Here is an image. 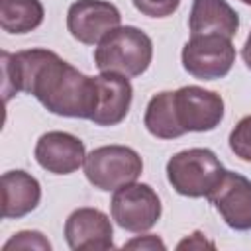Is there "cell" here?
Returning a JSON list of instances; mask_svg holds the SVG:
<instances>
[{
	"label": "cell",
	"mask_w": 251,
	"mask_h": 251,
	"mask_svg": "<svg viewBox=\"0 0 251 251\" xmlns=\"http://www.w3.org/2000/svg\"><path fill=\"white\" fill-rule=\"evenodd\" d=\"M35 161L41 169L53 175L75 173L86 157L84 143L67 131H47L43 133L33 149Z\"/></svg>",
	"instance_id": "cell-10"
},
{
	"label": "cell",
	"mask_w": 251,
	"mask_h": 251,
	"mask_svg": "<svg viewBox=\"0 0 251 251\" xmlns=\"http://www.w3.org/2000/svg\"><path fill=\"white\" fill-rule=\"evenodd\" d=\"M229 149L235 157L251 163V116H245L229 133Z\"/></svg>",
	"instance_id": "cell-17"
},
{
	"label": "cell",
	"mask_w": 251,
	"mask_h": 251,
	"mask_svg": "<svg viewBox=\"0 0 251 251\" xmlns=\"http://www.w3.org/2000/svg\"><path fill=\"white\" fill-rule=\"evenodd\" d=\"M65 239L73 251L112 249L114 229L110 218L96 208H78L65 222Z\"/></svg>",
	"instance_id": "cell-11"
},
{
	"label": "cell",
	"mask_w": 251,
	"mask_h": 251,
	"mask_svg": "<svg viewBox=\"0 0 251 251\" xmlns=\"http://www.w3.org/2000/svg\"><path fill=\"white\" fill-rule=\"evenodd\" d=\"M241 57H243V63H245V67L251 71V31H249V35H247V39H245V43H243V49H241Z\"/></svg>",
	"instance_id": "cell-22"
},
{
	"label": "cell",
	"mask_w": 251,
	"mask_h": 251,
	"mask_svg": "<svg viewBox=\"0 0 251 251\" xmlns=\"http://www.w3.org/2000/svg\"><path fill=\"white\" fill-rule=\"evenodd\" d=\"M10 249H41V251H51V243L39 231H18L14 237H10L4 243V251H10Z\"/></svg>",
	"instance_id": "cell-18"
},
{
	"label": "cell",
	"mask_w": 251,
	"mask_h": 251,
	"mask_svg": "<svg viewBox=\"0 0 251 251\" xmlns=\"http://www.w3.org/2000/svg\"><path fill=\"white\" fill-rule=\"evenodd\" d=\"M143 126L157 139H176L184 135L175 116L173 90L159 92L149 100L143 116Z\"/></svg>",
	"instance_id": "cell-15"
},
{
	"label": "cell",
	"mask_w": 251,
	"mask_h": 251,
	"mask_svg": "<svg viewBox=\"0 0 251 251\" xmlns=\"http://www.w3.org/2000/svg\"><path fill=\"white\" fill-rule=\"evenodd\" d=\"M131 2L137 12H141L143 16H149V18L173 16L180 6V0H131Z\"/></svg>",
	"instance_id": "cell-19"
},
{
	"label": "cell",
	"mask_w": 251,
	"mask_h": 251,
	"mask_svg": "<svg viewBox=\"0 0 251 251\" xmlns=\"http://www.w3.org/2000/svg\"><path fill=\"white\" fill-rule=\"evenodd\" d=\"M153 59L151 37L133 25H120L106 33L94 49V65L100 73H116L135 78L147 71Z\"/></svg>",
	"instance_id": "cell-2"
},
{
	"label": "cell",
	"mask_w": 251,
	"mask_h": 251,
	"mask_svg": "<svg viewBox=\"0 0 251 251\" xmlns=\"http://www.w3.org/2000/svg\"><path fill=\"white\" fill-rule=\"evenodd\" d=\"M112 220L126 231H149L161 218V200L157 192L143 182H131L118 188L110 202Z\"/></svg>",
	"instance_id": "cell-6"
},
{
	"label": "cell",
	"mask_w": 251,
	"mask_h": 251,
	"mask_svg": "<svg viewBox=\"0 0 251 251\" xmlns=\"http://www.w3.org/2000/svg\"><path fill=\"white\" fill-rule=\"evenodd\" d=\"M210 204L235 231L251 229V180L239 173L226 171L220 184L208 194Z\"/></svg>",
	"instance_id": "cell-9"
},
{
	"label": "cell",
	"mask_w": 251,
	"mask_h": 251,
	"mask_svg": "<svg viewBox=\"0 0 251 251\" xmlns=\"http://www.w3.org/2000/svg\"><path fill=\"white\" fill-rule=\"evenodd\" d=\"M226 169L214 151L192 147L173 155L167 163V180L175 192L188 198H202L220 184Z\"/></svg>",
	"instance_id": "cell-3"
},
{
	"label": "cell",
	"mask_w": 251,
	"mask_h": 251,
	"mask_svg": "<svg viewBox=\"0 0 251 251\" xmlns=\"http://www.w3.org/2000/svg\"><path fill=\"white\" fill-rule=\"evenodd\" d=\"M96 80V110L90 118L96 126H118L129 112L133 88L129 78L116 73H100Z\"/></svg>",
	"instance_id": "cell-12"
},
{
	"label": "cell",
	"mask_w": 251,
	"mask_h": 251,
	"mask_svg": "<svg viewBox=\"0 0 251 251\" xmlns=\"http://www.w3.org/2000/svg\"><path fill=\"white\" fill-rule=\"evenodd\" d=\"M43 4L39 0H0V25L8 33H27L41 25Z\"/></svg>",
	"instance_id": "cell-16"
},
{
	"label": "cell",
	"mask_w": 251,
	"mask_h": 251,
	"mask_svg": "<svg viewBox=\"0 0 251 251\" xmlns=\"http://www.w3.org/2000/svg\"><path fill=\"white\" fill-rule=\"evenodd\" d=\"M39 200L41 186L35 176L20 169L2 175V218H24L37 208Z\"/></svg>",
	"instance_id": "cell-13"
},
{
	"label": "cell",
	"mask_w": 251,
	"mask_h": 251,
	"mask_svg": "<svg viewBox=\"0 0 251 251\" xmlns=\"http://www.w3.org/2000/svg\"><path fill=\"white\" fill-rule=\"evenodd\" d=\"M243 4H247V6H251V0H241Z\"/></svg>",
	"instance_id": "cell-23"
},
{
	"label": "cell",
	"mask_w": 251,
	"mask_h": 251,
	"mask_svg": "<svg viewBox=\"0 0 251 251\" xmlns=\"http://www.w3.org/2000/svg\"><path fill=\"white\" fill-rule=\"evenodd\" d=\"M206 245H208V247H214V243H212V241H206L204 233H200V231H194L190 239H184V241H180L176 247H178V249H184V247H188V249H202V247H206Z\"/></svg>",
	"instance_id": "cell-21"
},
{
	"label": "cell",
	"mask_w": 251,
	"mask_h": 251,
	"mask_svg": "<svg viewBox=\"0 0 251 251\" xmlns=\"http://www.w3.org/2000/svg\"><path fill=\"white\" fill-rule=\"evenodd\" d=\"M124 247L126 249H147V251H155V249H165V243L157 235H141V237H135V239L127 241Z\"/></svg>",
	"instance_id": "cell-20"
},
{
	"label": "cell",
	"mask_w": 251,
	"mask_h": 251,
	"mask_svg": "<svg viewBox=\"0 0 251 251\" xmlns=\"http://www.w3.org/2000/svg\"><path fill=\"white\" fill-rule=\"evenodd\" d=\"M84 176L98 190H118L139 178L143 161L139 153L126 145H102L84 157Z\"/></svg>",
	"instance_id": "cell-4"
},
{
	"label": "cell",
	"mask_w": 251,
	"mask_h": 251,
	"mask_svg": "<svg viewBox=\"0 0 251 251\" xmlns=\"http://www.w3.org/2000/svg\"><path fill=\"white\" fill-rule=\"evenodd\" d=\"M120 10L106 0H76L67 12L69 33L84 45L100 43L106 33L120 27Z\"/></svg>",
	"instance_id": "cell-8"
},
{
	"label": "cell",
	"mask_w": 251,
	"mask_h": 251,
	"mask_svg": "<svg viewBox=\"0 0 251 251\" xmlns=\"http://www.w3.org/2000/svg\"><path fill=\"white\" fill-rule=\"evenodd\" d=\"M173 108L182 133L212 131L224 118V100L218 92L202 86H180L173 92Z\"/></svg>",
	"instance_id": "cell-7"
},
{
	"label": "cell",
	"mask_w": 251,
	"mask_h": 251,
	"mask_svg": "<svg viewBox=\"0 0 251 251\" xmlns=\"http://www.w3.org/2000/svg\"><path fill=\"white\" fill-rule=\"evenodd\" d=\"M184 71L198 80L224 78L235 63V47L229 37L218 33L190 35L184 43L182 53Z\"/></svg>",
	"instance_id": "cell-5"
},
{
	"label": "cell",
	"mask_w": 251,
	"mask_h": 251,
	"mask_svg": "<svg viewBox=\"0 0 251 251\" xmlns=\"http://www.w3.org/2000/svg\"><path fill=\"white\" fill-rule=\"evenodd\" d=\"M188 29L190 35L218 33L231 39L239 29V16L226 0H192Z\"/></svg>",
	"instance_id": "cell-14"
},
{
	"label": "cell",
	"mask_w": 251,
	"mask_h": 251,
	"mask_svg": "<svg viewBox=\"0 0 251 251\" xmlns=\"http://www.w3.org/2000/svg\"><path fill=\"white\" fill-rule=\"evenodd\" d=\"M4 94H33L51 114L90 120L96 110V80L63 61L49 49L2 51Z\"/></svg>",
	"instance_id": "cell-1"
}]
</instances>
